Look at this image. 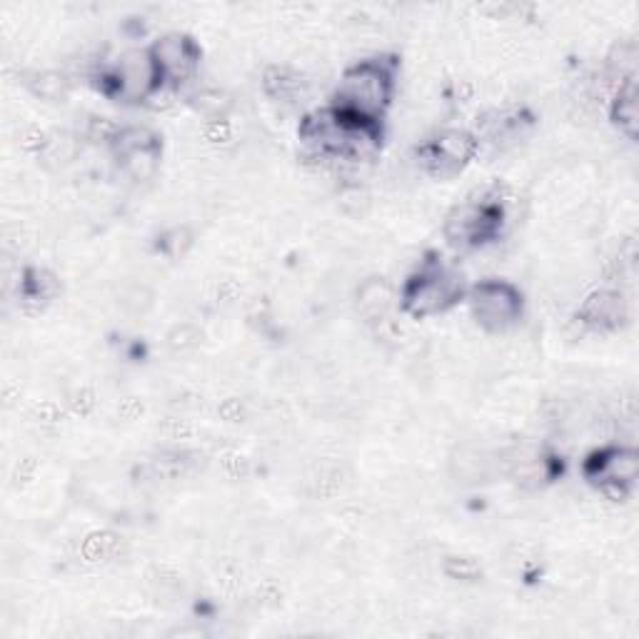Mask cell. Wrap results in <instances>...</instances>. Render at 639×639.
I'll list each match as a JSON object with an SVG mask.
<instances>
[{
  "instance_id": "2",
  "label": "cell",
  "mask_w": 639,
  "mask_h": 639,
  "mask_svg": "<svg viewBox=\"0 0 639 639\" xmlns=\"http://www.w3.org/2000/svg\"><path fill=\"white\" fill-rule=\"evenodd\" d=\"M395 91L393 65L383 58L362 60L342 75L335 93V110L345 116L379 123V116L390 106Z\"/></svg>"
},
{
  "instance_id": "7",
  "label": "cell",
  "mask_w": 639,
  "mask_h": 639,
  "mask_svg": "<svg viewBox=\"0 0 639 639\" xmlns=\"http://www.w3.org/2000/svg\"><path fill=\"white\" fill-rule=\"evenodd\" d=\"M584 472L604 492L625 495L637 480L639 457L632 447H604L587 460Z\"/></svg>"
},
{
  "instance_id": "1",
  "label": "cell",
  "mask_w": 639,
  "mask_h": 639,
  "mask_svg": "<svg viewBox=\"0 0 639 639\" xmlns=\"http://www.w3.org/2000/svg\"><path fill=\"white\" fill-rule=\"evenodd\" d=\"M300 137L319 158L360 160L379 145V125L345 116L340 110H317L300 125Z\"/></svg>"
},
{
  "instance_id": "8",
  "label": "cell",
  "mask_w": 639,
  "mask_h": 639,
  "mask_svg": "<svg viewBox=\"0 0 639 639\" xmlns=\"http://www.w3.org/2000/svg\"><path fill=\"white\" fill-rule=\"evenodd\" d=\"M474 153H478V141L468 131L453 128V131H443L422 145L420 160L437 176H450V172L468 166Z\"/></svg>"
},
{
  "instance_id": "19",
  "label": "cell",
  "mask_w": 639,
  "mask_h": 639,
  "mask_svg": "<svg viewBox=\"0 0 639 639\" xmlns=\"http://www.w3.org/2000/svg\"><path fill=\"white\" fill-rule=\"evenodd\" d=\"M33 91H36L40 98H46V100H58L65 95L68 81H65V75H60V73H43V75H38V81L33 83Z\"/></svg>"
},
{
  "instance_id": "17",
  "label": "cell",
  "mask_w": 639,
  "mask_h": 639,
  "mask_svg": "<svg viewBox=\"0 0 639 639\" xmlns=\"http://www.w3.org/2000/svg\"><path fill=\"white\" fill-rule=\"evenodd\" d=\"M23 300H50L56 296L58 282L50 273L46 270H28L23 278Z\"/></svg>"
},
{
  "instance_id": "11",
  "label": "cell",
  "mask_w": 639,
  "mask_h": 639,
  "mask_svg": "<svg viewBox=\"0 0 639 639\" xmlns=\"http://www.w3.org/2000/svg\"><path fill=\"white\" fill-rule=\"evenodd\" d=\"M505 465L509 478L527 490L540 487L542 482L552 478L550 460L540 450H534V447H517V450L507 455Z\"/></svg>"
},
{
  "instance_id": "4",
  "label": "cell",
  "mask_w": 639,
  "mask_h": 639,
  "mask_svg": "<svg viewBox=\"0 0 639 639\" xmlns=\"http://www.w3.org/2000/svg\"><path fill=\"white\" fill-rule=\"evenodd\" d=\"M462 298V278L445 265H427L414 273L402 290V308L414 317H427L453 308Z\"/></svg>"
},
{
  "instance_id": "13",
  "label": "cell",
  "mask_w": 639,
  "mask_h": 639,
  "mask_svg": "<svg viewBox=\"0 0 639 639\" xmlns=\"http://www.w3.org/2000/svg\"><path fill=\"white\" fill-rule=\"evenodd\" d=\"M116 158L120 162V168L131 180H137V183H145L150 180L155 172H158L160 166V141L141 145V148H131L123 153H116Z\"/></svg>"
},
{
  "instance_id": "10",
  "label": "cell",
  "mask_w": 639,
  "mask_h": 639,
  "mask_svg": "<svg viewBox=\"0 0 639 639\" xmlns=\"http://www.w3.org/2000/svg\"><path fill=\"white\" fill-rule=\"evenodd\" d=\"M580 319L594 330H615L627 319V302L617 290L592 292L580 308Z\"/></svg>"
},
{
  "instance_id": "18",
  "label": "cell",
  "mask_w": 639,
  "mask_h": 639,
  "mask_svg": "<svg viewBox=\"0 0 639 639\" xmlns=\"http://www.w3.org/2000/svg\"><path fill=\"white\" fill-rule=\"evenodd\" d=\"M120 547V542L116 534H108V532H98L93 534V538L85 540V555L91 559H108L113 557Z\"/></svg>"
},
{
  "instance_id": "20",
  "label": "cell",
  "mask_w": 639,
  "mask_h": 639,
  "mask_svg": "<svg viewBox=\"0 0 639 639\" xmlns=\"http://www.w3.org/2000/svg\"><path fill=\"white\" fill-rule=\"evenodd\" d=\"M197 340H201V333H197L193 325H178L176 330L168 335V348L172 352H188L197 348Z\"/></svg>"
},
{
  "instance_id": "9",
  "label": "cell",
  "mask_w": 639,
  "mask_h": 639,
  "mask_svg": "<svg viewBox=\"0 0 639 639\" xmlns=\"http://www.w3.org/2000/svg\"><path fill=\"white\" fill-rule=\"evenodd\" d=\"M150 56L162 83H183L201 65V48L183 33H168L153 43Z\"/></svg>"
},
{
  "instance_id": "16",
  "label": "cell",
  "mask_w": 639,
  "mask_h": 639,
  "mask_svg": "<svg viewBox=\"0 0 639 639\" xmlns=\"http://www.w3.org/2000/svg\"><path fill=\"white\" fill-rule=\"evenodd\" d=\"M490 457L478 450V447H460L453 455V474L465 485H472V482L485 480L490 474Z\"/></svg>"
},
{
  "instance_id": "5",
  "label": "cell",
  "mask_w": 639,
  "mask_h": 639,
  "mask_svg": "<svg viewBox=\"0 0 639 639\" xmlns=\"http://www.w3.org/2000/svg\"><path fill=\"white\" fill-rule=\"evenodd\" d=\"M472 315L487 333H505L522 315V296L505 280H485L474 285L470 296Z\"/></svg>"
},
{
  "instance_id": "6",
  "label": "cell",
  "mask_w": 639,
  "mask_h": 639,
  "mask_svg": "<svg viewBox=\"0 0 639 639\" xmlns=\"http://www.w3.org/2000/svg\"><path fill=\"white\" fill-rule=\"evenodd\" d=\"M162 77L150 50H128L108 73L110 93L125 103H141L160 88Z\"/></svg>"
},
{
  "instance_id": "15",
  "label": "cell",
  "mask_w": 639,
  "mask_h": 639,
  "mask_svg": "<svg viewBox=\"0 0 639 639\" xmlns=\"http://www.w3.org/2000/svg\"><path fill=\"white\" fill-rule=\"evenodd\" d=\"M265 93L273 100L290 106V103H298V98H302L305 81H302L298 71H290V68H270L265 73Z\"/></svg>"
},
{
  "instance_id": "14",
  "label": "cell",
  "mask_w": 639,
  "mask_h": 639,
  "mask_svg": "<svg viewBox=\"0 0 639 639\" xmlns=\"http://www.w3.org/2000/svg\"><path fill=\"white\" fill-rule=\"evenodd\" d=\"M610 116H612V120H615V125L627 137L637 135L639 106H637V83H635V77H627V81L619 83L615 98H612Z\"/></svg>"
},
{
  "instance_id": "12",
  "label": "cell",
  "mask_w": 639,
  "mask_h": 639,
  "mask_svg": "<svg viewBox=\"0 0 639 639\" xmlns=\"http://www.w3.org/2000/svg\"><path fill=\"white\" fill-rule=\"evenodd\" d=\"M395 305V290L393 285L383 278H370L360 285L358 290V308L373 323H383L390 315Z\"/></svg>"
},
{
  "instance_id": "3",
  "label": "cell",
  "mask_w": 639,
  "mask_h": 639,
  "mask_svg": "<svg viewBox=\"0 0 639 639\" xmlns=\"http://www.w3.org/2000/svg\"><path fill=\"white\" fill-rule=\"evenodd\" d=\"M505 222V205L499 195H482L457 205L445 220V236L457 248H478L499 236Z\"/></svg>"
}]
</instances>
